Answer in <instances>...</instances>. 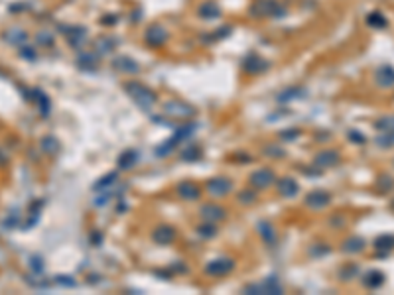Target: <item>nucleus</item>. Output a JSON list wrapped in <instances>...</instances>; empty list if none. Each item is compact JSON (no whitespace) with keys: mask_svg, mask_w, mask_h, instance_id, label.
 Returning <instances> with one entry per match:
<instances>
[{"mask_svg":"<svg viewBox=\"0 0 394 295\" xmlns=\"http://www.w3.org/2000/svg\"><path fill=\"white\" fill-rule=\"evenodd\" d=\"M124 89L126 93L130 95V98L142 108V110H150L154 104H156V93L150 91L148 87L140 85V83H124Z\"/></svg>","mask_w":394,"mask_h":295,"instance_id":"f257e3e1","label":"nucleus"},{"mask_svg":"<svg viewBox=\"0 0 394 295\" xmlns=\"http://www.w3.org/2000/svg\"><path fill=\"white\" fill-rule=\"evenodd\" d=\"M195 128H197V124L195 122H191V124H185L183 128H179L171 138H169L168 142H164L162 146L156 148V155L158 157H164V155H168V153H171V149L173 148H177L183 140H187V138H191V134L195 132Z\"/></svg>","mask_w":394,"mask_h":295,"instance_id":"f03ea898","label":"nucleus"},{"mask_svg":"<svg viewBox=\"0 0 394 295\" xmlns=\"http://www.w3.org/2000/svg\"><path fill=\"white\" fill-rule=\"evenodd\" d=\"M164 112L171 116V118H189V116H193L195 114V108L193 106H189V104H185V102H166L164 104Z\"/></svg>","mask_w":394,"mask_h":295,"instance_id":"7ed1b4c3","label":"nucleus"},{"mask_svg":"<svg viewBox=\"0 0 394 295\" xmlns=\"http://www.w3.org/2000/svg\"><path fill=\"white\" fill-rule=\"evenodd\" d=\"M144 40H146V44H148L150 48H160V46H164V44H166V40H168V32H166L160 24H154V26H150V28L146 30Z\"/></svg>","mask_w":394,"mask_h":295,"instance_id":"20e7f679","label":"nucleus"},{"mask_svg":"<svg viewBox=\"0 0 394 295\" xmlns=\"http://www.w3.org/2000/svg\"><path fill=\"white\" fill-rule=\"evenodd\" d=\"M274 181H276L274 171H272V169H266V167H262V169H258V171H254V173L250 175V183H252L254 189H266V187H270Z\"/></svg>","mask_w":394,"mask_h":295,"instance_id":"39448f33","label":"nucleus"},{"mask_svg":"<svg viewBox=\"0 0 394 295\" xmlns=\"http://www.w3.org/2000/svg\"><path fill=\"white\" fill-rule=\"evenodd\" d=\"M252 16H280L282 12H278V10H282V6L276 2V0H260V2H256L252 8Z\"/></svg>","mask_w":394,"mask_h":295,"instance_id":"423d86ee","label":"nucleus"},{"mask_svg":"<svg viewBox=\"0 0 394 295\" xmlns=\"http://www.w3.org/2000/svg\"><path fill=\"white\" fill-rule=\"evenodd\" d=\"M201 219L205 221V222H219V221H223L227 215V211L221 207V205H215V203H209V205H203L201 207Z\"/></svg>","mask_w":394,"mask_h":295,"instance_id":"0eeeda50","label":"nucleus"},{"mask_svg":"<svg viewBox=\"0 0 394 295\" xmlns=\"http://www.w3.org/2000/svg\"><path fill=\"white\" fill-rule=\"evenodd\" d=\"M235 268V262L229 260V258H219V260H211L207 266H205V272L209 276H225L231 270Z\"/></svg>","mask_w":394,"mask_h":295,"instance_id":"6e6552de","label":"nucleus"},{"mask_svg":"<svg viewBox=\"0 0 394 295\" xmlns=\"http://www.w3.org/2000/svg\"><path fill=\"white\" fill-rule=\"evenodd\" d=\"M242 67H244V71H246V73L256 75V73H262V71H266V69H268V61H266L264 57H260V55L250 53V55L242 61Z\"/></svg>","mask_w":394,"mask_h":295,"instance_id":"1a4fd4ad","label":"nucleus"},{"mask_svg":"<svg viewBox=\"0 0 394 295\" xmlns=\"http://www.w3.org/2000/svg\"><path fill=\"white\" fill-rule=\"evenodd\" d=\"M65 34H67V44L71 48L79 49L87 44V30L83 26H71L69 30H65Z\"/></svg>","mask_w":394,"mask_h":295,"instance_id":"9d476101","label":"nucleus"},{"mask_svg":"<svg viewBox=\"0 0 394 295\" xmlns=\"http://www.w3.org/2000/svg\"><path fill=\"white\" fill-rule=\"evenodd\" d=\"M314 163H315V167H319V169L333 167V165H337L339 163V153L335 149H323V151H319V153L315 155Z\"/></svg>","mask_w":394,"mask_h":295,"instance_id":"9b49d317","label":"nucleus"},{"mask_svg":"<svg viewBox=\"0 0 394 295\" xmlns=\"http://www.w3.org/2000/svg\"><path fill=\"white\" fill-rule=\"evenodd\" d=\"M329 201H331L329 193L327 191H321V189H315V191L308 193V197H306V205L310 209H323V207L329 205Z\"/></svg>","mask_w":394,"mask_h":295,"instance_id":"f8f14e48","label":"nucleus"},{"mask_svg":"<svg viewBox=\"0 0 394 295\" xmlns=\"http://www.w3.org/2000/svg\"><path fill=\"white\" fill-rule=\"evenodd\" d=\"M2 38L6 40V44H10V46H20V48L28 42V34H26L22 28H18V26L8 28V30L2 34Z\"/></svg>","mask_w":394,"mask_h":295,"instance_id":"ddd939ff","label":"nucleus"},{"mask_svg":"<svg viewBox=\"0 0 394 295\" xmlns=\"http://www.w3.org/2000/svg\"><path fill=\"white\" fill-rule=\"evenodd\" d=\"M375 81H377V85H379V87H383V89L393 87L394 85V67H391V65H383V67H379V69H377V73H375Z\"/></svg>","mask_w":394,"mask_h":295,"instance_id":"4468645a","label":"nucleus"},{"mask_svg":"<svg viewBox=\"0 0 394 295\" xmlns=\"http://www.w3.org/2000/svg\"><path fill=\"white\" fill-rule=\"evenodd\" d=\"M256 228H258V234H260V238H262L266 244H268V246L276 244L278 236H276V230H274L272 222H268V221H260V222L256 224Z\"/></svg>","mask_w":394,"mask_h":295,"instance_id":"2eb2a0df","label":"nucleus"},{"mask_svg":"<svg viewBox=\"0 0 394 295\" xmlns=\"http://www.w3.org/2000/svg\"><path fill=\"white\" fill-rule=\"evenodd\" d=\"M207 189H209L211 195L223 197L231 191V181H229L227 177H215V179H211V181L207 183Z\"/></svg>","mask_w":394,"mask_h":295,"instance_id":"dca6fc26","label":"nucleus"},{"mask_svg":"<svg viewBox=\"0 0 394 295\" xmlns=\"http://www.w3.org/2000/svg\"><path fill=\"white\" fill-rule=\"evenodd\" d=\"M113 69L120 71V73H136L138 71V63L132 61L130 57L126 55H118L113 59Z\"/></svg>","mask_w":394,"mask_h":295,"instance_id":"f3484780","label":"nucleus"},{"mask_svg":"<svg viewBox=\"0 0 394 295\" xmlns=\"http://www.w3.org/2000/svg\"><path fill=\"white\" fill-rule=\"evenodd\" d=\"M278 193L282 197H286V199H292V197L298 195V191H300V185H298V181L296 179H290V177H284L280 179L278 183Z\"/></svg>","mask_w":394,"mask_h":295,"instance_id":"a211bd4d","label":"nucleus"},{"mask_svg":"<svg viewBox=\"0 0 394 295\" xmlns=\"http://www.w3.org/2000/svg\"><path fill=\"white\" fill-rule=\"evenodd\" d=\"M383 284H385V274L379 270H371L363 276V286L369 290H379Z\"/></svg>","mask_w":394,"mask_h":295,"instance_id":"6ab92c4d","label":"nucleus"},{"mask_svg":"<svg viewBox=\"0 0 394 295\" xmlns=\"http://www.w3.org/2000/svg\"><path fill=\"white\" fill-rule=\"evenodd\" d=\"M173 238H175V230L171 226H158L152 232V240L158 244H169V242H173Z\"/></svg>","mask_w":394,"mask_h":295,"instance_id":"aec40b11","label":"nucleus"},{"mask_svg":"<svg viewBox=\"0 0 394 295\" xmlns=\"http://www.w3.org/2000/svg\"><path fill=\"white\" fill-rule=\"evenodd\" d=\"M77 65L83 71H95L99 67V53H81L77 57Z\"/></svg>","mask_w":394,"mask_h":295,"instance_id":"412c9836","label":"nucleus"},{"mask_svg":"<svg viewBox=\"0 0 394 295\" xmlns=\"http://www.w3.org/2000/svg\"><path fill=\"white\" fill-rule=\"evenodd\" d=\"M365 246H367V242H365L361 236H349V238L343 242L341 250H343L345 254H359V252L365 250Z\"/></svg>","mask_w":394,"mask_h":295,"instance_id":"4be33fe9","label":"nucleus"},{"mask_svg":"<svg viewBox=\"0 0 394 295\" xmlns=\"http://www.w3.org/2000/svg\"><path fill=\"white\" fill-rule=\"evenodd\" d=\"M373 246L381 252V256H387L391 250H394V234H381L379 238H375Z\"/></svg>","mask_w":394,"mask_h":295,"instance_id":"5701e85b","label":"nucleus"},{"mask_svg":"<svg viewBox=\"0 0 394 295\" xmlns=\"http://www.w3.org/2000/svg\"><path fill=\"white\" fill-rule=\"evenodd\" d=\"M28 100H36V102H38V106H40V110H42V114H48V112H50V98H48V95H46L44 91H40V89H32Z\"/></svg>","mask_w":394,"mask_h":295,"instance_id":"b1692460","label":"nucleus"},{"mask_svg":"<svg viewBox=\"0 0 394 295\" xmlns=\"http://www.w3.org/2000/svg\"><path fill=\"white\" fill-rule=\"evenodd\" d=\"M136 159H138V151L136 149H126V151L120 153V157H118L116 163H118L120 169H130V167H134Z\"/></svg>","mask_w":394,"mask_h":295,"instance_id":"393cba45","label":"nucleus"},{"mask_svg":"<svg viewBox=\"0 0 394 295\" xmlns=\"http://www.w3.org/2000/svg\"><path fill=\"white\" fill-rule=\"evenodd\" d=\"M199 16L205 18V20H215V18L221 16V10L215 2H205V4L199 6Z\"/></svg>","mask_w":394,"mask_h":295,"instance_id":"a878e982","label":"nucleus"},{"mask_svg":"<svg viewBox=\"0 0 394 295\" xmlns=\"http://www.w3.org/2000/svg\"><path fill=\"white\" fill-rule=\"evenodd\" d=\"M179 195L181 199H185V201H195V199H199V187L195 185V183H189V181H185V183H181L179 185Z\"/></svg>","mask_w":394,"mask_h":295,"instance_id":"bb28decb","label":"nucleus"},{"mask_svg":"<svg viewBox=\"0 0 394 295\" xmlns=\"http://www.w3.org/2000/svg\"><path fill=\"white\" fill-rule=\"evenodd\" d=\"M367 24H369L371 28L383 30V28H387V26H389V20H387V16H383V12L375 10V12H371V14L367 16Z\"/></svg>","mask_w":394,"mask_h":295,"instance_id":"cd10ccee","label":"nucleus"},{"mask_svg":"<svg viewBox=\"0 0 394 295\" xmlns=\"http://www.w3.org/2000/svg\"><path fill=\"white\" fill-rule=\"evenodd\" d=\"M54 42H56V38L48 30H42V32L36 34V46H40V48H52Z\"/></svg>","mask_w":394,"mask_h":295,"instance_id":"c85d7f7f","label":"nucleus"},{"mask_svg":"<svg viewBox=\"0 0 394 295\" xmlns=\"http://www.w3.org/2000/svg\"><path fill=\"white\" fill-rule=\"evenodd\" d=\"M114 183H118V173H109V175H105L103 179H99V181L93 185V189H95V191H103V189L113 187Z\"/></svg>","mask_w":394,"mask_h":295,"instance_id":"c756f323","label":"nucleus"},{"mask_svg":"<svg viewBox=\"0 0 394 295\" xmlns=\"http://www.w3.org/2000/svg\"><path fill=\"white\" fill-rule=\"evenodd\" d=\"M375 128L379 132H394V114L393 116H381L375 122Z\"/></svg>","mask_w":394,"mask_h":295,"instance_id":"7c9ffc66","label":"nucleus"},{"mask_svg":"<svg viewBox=\"0 0 394 295\" xmlns=\"http://www.w3.org/2000/svg\"><path fill=\"white\" fill-rule=\"evenodd\" d=\"M377 189H379L381 193H389V191H393L394 179L391 177V175H381V177L377 179Z\"/></svg>","mask_w":394,"mask_h":295,"instance_id":"2f4dec72","label":"nucleus"},{"mask_svg":"<svg viewBox=\"0 0 394 295\" xmlns=\"http://www.w3.org/2000/svg\"><path fill=\"white\" fill-rule=\"evenodd\" d=\"M114 46H116V40H113V38H105V40H99L97 44H95V49H97V53H111L114 49Z\"/></svg>","mask_w":394,"mask_h":295,"instance_id":"473e14b6","label":"nucleus"},{"mask_svg":"<svg viewBox=\"0 0 394 295\" xmlns=\"http://www.w3.org/2000/svg\"><path fill=\"white\" fill-rule=\"evenodd\" d=\"M40 146H42V149L46 153H56L57 149H59V142H57L54 136H46V138H42Z\"/></svg>","mask_w":394,"mask_h":295,"instance_id":"72a5a7b5","label":"nucleus"},{"mask_svg":"<svg viewBox=\"0 0 394 295\" xmlns=\"http://www.w3.org/2000/svg\"><path fill=\"white\" fill-rule=\"evenodd\" d=\"M381 148H393L394 146V132H381V136H377L375 140Z\"/></svg>","mask_w":394,"mask_h":295,"instance_id":"f704fd0d","label":"nucleus"},{"mask_svg":"<svg viewBox=\"0 0 394 295\" xmlns=\"http://www.w3.org/2000/svg\"><path fill=\"white\" fill-rule=\"evenodd\" d=\"M197 234H199V236H203V238H213V236L217 234V230H215L213 222H207V224H203V226H199V228H197Z\"/></svg>","mask_w":394,"mask_h":295,"instance_id":"c9c22d12","label":"nucleus"},{"mask_svg":"<svg viewBox=\"0 0 394 295\" xmlns=\"http://www.w3.org/2000/svg\"><path fill=\"white\" fill-rule=\"evenodd\" d=\"M20 55H22L24 59H28V61H34V59H36V49L32 48V46H28V44H24V46L20 48Z\"/></svg>","mask_w":394,"mask_h":295,"instance_id":"e433bc0d","label":"nucleus"},{"mask_svg":"<svg viewBox=\"0 0 394 295\" xmlns=\"http://www.w3.org/2000/svg\"><path fill=\"white\" fill-rule=\"evenodd\" d=\"M357 272H359V268H357L355 264H349L347 268L341 270V278H343V280H351V278L357 276Z\"/></svg>","mask_w":394,"mask_h":295,"instance_id":"4c0bfd02","label":"nucleus"},{"mask_svg":"<svg viewBox=\"0 0 394 295\" xmlns=\"http://www.w3.org/2000/svg\"><path fill=\"white\" fill-rule=\"evenodd\" d=\"M349 140H351V142H355V144H365V142H367L365 134H363V132H359V130H349Z\"/></svg>","mask_w":394,"mask_h":295,"instance_id":"58836bf2","label":"nucleus"},{"mask_svg":"<svg viewBox=\"0 0 394 295\" xmlns=\"http://www.w3.org/2000/svg\"><path fill=\"white\" fill-rule=\"evenodd\" d=\"M111 197H113V193H111L109 189H105V193H103V195H99L97 199H95V207H103V205H107V203L111 201Z\"/></svg>","mask_w":394,"mask_h":295,"instance_id":"ea45409f","label":"nucleus"},{"mask_svg":"<svg viewBox=\"0 0 394 295\" xmlns=\"http://www.w3.org/2000/svg\"><path fill=\"white\" fill-rule=\"evenodd\" d=\"M56 282L59 286H65V288H75V280H71L69 276H57Z\"/></svg>","mask_w":394,"mask_h":295,"instance_id":"a19ab883","label":"nucleus"},{"mask_svg":"<svg viewBox=\"0 0 394 295\" xmlns=\"http://www.w3.org/2000/svg\"><path fill=\"white\" fill-rule=\"evenodd\" d=\"M199 155H201V153H199V149H195V148H189V149H185V151L181 153V157L187 159V161H189V159H197Z\"/></svg>","mask_w":394,"mask_h":295,"instance_id":"79ce46f5","label":"nucleus"},{"mask_svg":"<svg viewBox=\"0 0 394 295\" xmlns=\"http://www.w3.org/2000/svg\"><path fill=\"white\" fill-rule=\"evenodd\" d=\"M30 266H32V270H34L36 274L44 272V264H42V258H32V260H30Z\"/></svg>","mask_w":394,"mask_h":295,"instance_id":"37998d69","label":"nucleus"},{"mask_svg":"<svg viewBox=\"0 0 394 295\" xmlns=\"http://www.w3.org/2000/svg\"><path fill=\"white\" fill-rule=\"evenodd\" d=\"M298 134H300V130H284L280 132V138L282 140H296Z\"/></svg>","mask_w":394,"mask_h":295,"instance_id":"c03bdc74","label":"nucleus"},{"mask_svg":"<svg viewBox=\"0 0 394 295\" xmlns=\"http://www.w3.org/2000/svg\"><path fill=\"white\" fill-rule=\"evenodd\" d=\"M238 199H240V203H252V201L256 199V195H254L252 191H242V193L238 195Z\"/></svg>","mask_w":394,"mask_h":295,"instance_id":"a18cd8bd","label":"nucleus"},{"mask_svg":"<svg viewBox=\"0 0 394 295\" xmlns=\"http://www.w3.org/2000/svg\"><path fill=\"white\" fill-rule=\"evenodd\" d=\"M304 95V91H300V89H294V91H286L284 95H280V100H286V98H294V97H302Z\"/></svg>","mask_w":394,"mask_h":295,"instance_id":"49530a36","label":"nucleus"},{"mask_svg":"<svg viewBox=\"0 0 394 295\" xmlns=\"http://www.w3.org/2000/svg\"><path fill=\"white\" fill-rule=\"evenodd\" d=\"M266 149H268V151H266V153H268V155H276V157H282V155H284V151H282L280 148L268 146V148H266Z\"/></svg>","mask_w":394,"mask_h":295,"instance_id":"de8ad7c7","label":"nucleus"},{"mask_svg":"<svg viewBox=\"0 0 394 295\" xmlns=\"http://www.w3.org/2000/svg\"><path fill=\"white\" fill-rule=\"evenodd\" d=\"M391 209H393V211H394V199H393V201H391Z\"/></svg>","mask_w":394,"mask_h":295,"instance_id":"09e8293b","label":"nucleus"}]
</instances>
